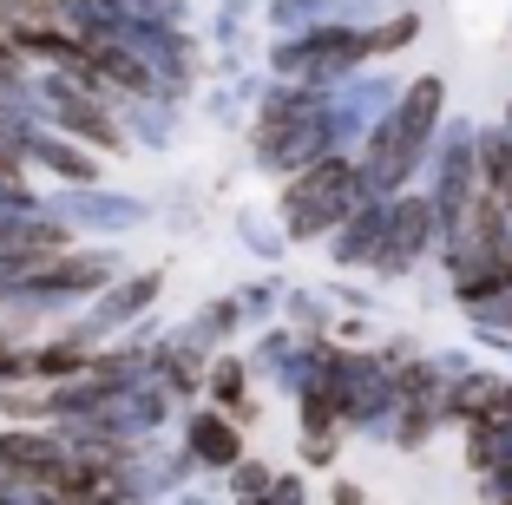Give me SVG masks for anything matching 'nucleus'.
I'll return each mask as SVG.
<instances>
[{
    "instance_id": "f03ea898",
    "label": "nucleus",
    "mask_w": 512,
    "mask_h": 505,
    "mask_svg": "<svg viewBox=\"0 0 512 505\" xmlns=\"http://www.w3.org/2000/svg\"><path fill=\"white\" fill-rule=\"evenodd\" d=\"M46 105H53V112H60V119L73 125V132H86L92 145H106V151L119 145V125H112L106 112H99V105H92L86 92L73 86V79H53V86H46Z\"/></svg>"
},
{
    "instance_id": "7ed1b4c3",
    "label": "nucleus",
    "mask_w": 512,
    "mask_h": 505,
    "mask_svg": "<svg viewBox=\"0 0 512 505\" xmlns=\"http://www.w3.org/2000/svg\"><path fill=\"white\" fill-rule=\"evenodd\" d=\"M33 158L53 164V171H66V178H92V164L73 158V145H60V138H33Z\"/></svg>"
},
{
    "instance_id": "423d86ee",
    "label": "nucleus",
    "mask_w": 512,
    "mask_h": 505,
    "mask_svg": "<svg viewBox=\"0 0 512 505\" xmlns=\"http://www.w3.org/2000/svg\"><path fill=\"white\" fill-rule=\"evenodd\" d=\"M7 374H20V355H14V342L0 335V381H7Z\"/></svg>"
},
{
    "instance_id": "0eeeda50",
    "label": "nucleus",
    "mask_w": 512,
    "mask_h": 505,
    "mask_svg": "<svg viewBox=\"0 0 512 505\" xmlns=\"http://www.w3.org/2000/svg\"><path fill=\"white\" fill-rule=\"evenodd\" d=\"M0 296H7V283H0Z\"/></svg>"
},
{
    "instance_id": "39448f33",
    "label": "nucleus",
    "mask_w": 512,
    "mask_h": 505,
    "mask_svg": "<svg viewBox=\"0 0 512 505\" xmlns=\"http://www.w3.org/2000/svg\"><path fill=\"white\" fill-rule=\"evenodd\" d=\"M20 73H27V60H20L14 46L0 40V99H7V92H14V86H20Z\"/></svg>"
},
{
    "instance_id": "20e7f679",
    "label": "nucleus",
    "mask_w": 512,
    "mask_h": 505,
    "mask_svg": "<svg viewBox=\"0 0 512 505\" xmlns=\"http://www.w3.org/2000/svg\"><path fill=\"white\" fill-rule=\"evenodd\" d=\"M197 453H211V460H230V453H237V440H230L217 420H197Z\"/></svg>"
},
{
    "instance_id": "f257e3e1",
    "label": "nucleus",
    "mask_w": 512,
    "mask_h": 505,
    "mask_svg": "<svg viewBox=\"0 0 512 505\" xmlns=\"http://www.w3.org/2000/svg\"><path fill=\"white\" fill-rule=\"evenodd\" d=\"M66 466V446L53 433H33V427H7L0 433V473L27 479V486H46V479Z\"/></svg>"
}]
</instances>
